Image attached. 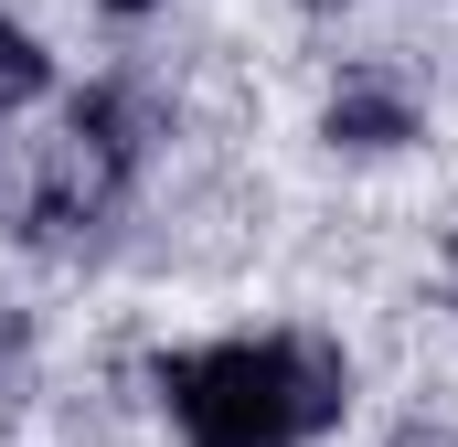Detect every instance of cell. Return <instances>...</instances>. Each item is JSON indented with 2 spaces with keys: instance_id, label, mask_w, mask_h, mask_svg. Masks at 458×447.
I'll return each instance as SVG.
<instances>
[{
  "instance_id": "obj_1",
  "label": "cell",
  "mask_w": 458,
  "mask_h": 447,
  "mask_svg": "<svg viewBox=\"0 0 458 447\" xmlns=\"http://www.w3.org/2000/svg\"><path fill=\"white\" fill-rule=\"evenodd\" d=\"M160 394L192 447H299L352 405V362L331 341H225L160 362Z\"/></svg>"
},
{
  "instance_id": "obj_2",
  "label": "cell",
  "mask_w": 458,
  "mask_h": 447,
  "mask_svg": "<svg viewBox=\"0 0 458 447\" xmlns=\"http://www.w3.org/2000/svg\"><path fill=\"white\" fill-rule=\"evenodd\" d=\"M331 139L394 149V139H405V97H394V86H342V97H331Z\"/></svg>"
},
{
  "instance_id": "obj_3",
  "label": "cell",
  "mask_w": 458,
  "mask_h": 447,
  "mask_svg": "<svg viewBox=\"0 0 458 447\" xmlns=\"http://www.w3.org/2000/svg\"><path fill=\"white\" fill-rule=\"evenodd\" d=\"M32 97H43V54H32V32H21V21H0V117L32 107Z\"/></svg>"
},
{
  "instance_id": "obj_4",
  "label": "cell",
  "mask_w": 458,
  "mask_h": 447,
  "mask_svg": "<svg viewBox=\"0 0 458 447\" xmlns=\"http://www.w3.org/2000/svg\"><path fill=\"white\" fill-rule=\"evenodd\" d=\"M394 447H458V426H394Z\"/></svg>"
},
{
  "instance_id": "obj_5",
  "label": "cell",
  "mask_w": 458,
  "mask_h": 447,
  "mask_svg": "<svg viewBox=\"0 0 458 447\" xmlns=\"http://www.w3.org/2000/svg\"><path fill=\"white\" fill-rule=\"evenodd\" d=\"M107 11H149V0H107Z\"/></svg>"
}]
</instances>
